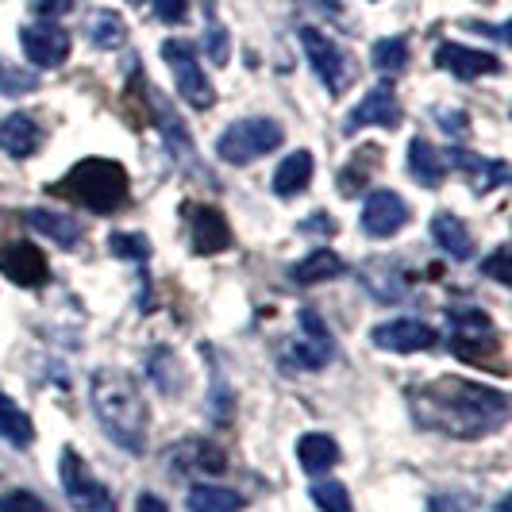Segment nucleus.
I'll use <instances>...</instances> for the list:
<instances>
[{
	"instance_id": "1",
	"label": "nucleus",
	"mask_w": 512,
	"mask_h": 512,
	"mask_svg": "<svg viewBox=\"0 0 512 512\" xmlns=\"http://www.w3.org/2000/svg\"><path fill=\"white\" fill-rule=\"evenodd\" d=\"M409 409L420 428H432L451 439H482L505 428L509 397L501 389L466 382V378H439L412 389Z\"/></svg>"
},
{
	"instance_id": "2",
	"label": "nucleus",
	"mask_w": 512,
	"mask_h": 512,
	"mask_svg": "<svg viewBox=\"0 0 512 512\" xmlns=\"http://www.w3.org/2000/svg\"><path fill=\"white\" fill-rule=\"evenodd\" d=\"M89 389H93V409H97L104 436L116 439L128 455H143L147 451V401L135 378L128 370L104 366L93 374Z\"/></svg>"
},
{
	"instance_id": "3",
	"label": "nucleus",
	"mask_w": 512,
	"mask_h": 512,
	"mask_svg": "<svg viewBox=\"0 0 512 512\" xmlns=\"http://www.w3.org/2000/svg\"><path fill=\"white\" fill-rule=\"evenodd\" d=\"M128 174L120 162L112 158H85L66 174V181H58L51 193L54 197H70L77 205H85L97 216H108L128 201Z\"/></svg>"
},
{
	"instance_id": "4",
	"label": "nucleus",
	"mask_w": 512,
	"mask_h": 512,
	"mask_svg": "<svg viewBox=\"0 0 512 512\" xmlns=\"http://www.w3.org/2000/svg\"><path fill=\"white\" fill-rule=\"evenodd\" d=\"M285 139V131L278 120H266V116H251V120H235L220 131L216 139V154L228 162V166H251L262 154L278 151Z\"/></svg>"
},
{
	"instance_id": "5",
	"label": "nucleus",
	"mask_w": 512,
	"mask_h": 512,
	"mask_svg": "<svg viewBox=\"0 0 512 512\" xmlns=\"http://www.w3.org/2000/svg\"><path fill=\"white\" fill-rule=\"evenodd\" d=\"M451 320V351L459 355L462 362H474V366H493L497 374L505 370V366H497V355H501V339H497V328H493V320L482 316V312H474V308H466V312H451L447 316Z\"/></svg>"
},
{
	"instance_id": "6",
	"label": "nucleus",
	"mask_w": 512,
	"mask_h": 512,
	"mask_svg": "<svg viewBox=\"0 0 512 512\" xmlns=\"http://www.w3.org/2000/svg\"><path fill=\"white\" fill-rule=\"evenodd\" d=\"M162 58H166V66H170V74H174V85H178L181 101L189 104V108H212L216 104V89L208 85L205 70H201V62H197V51L185 43V39H166L162 43Z\"/></svg>"
},
{
	"instance_id": "7",
	"label": "nucleus",
	"mask_w": 512,
	"mask_h": 512,
	"mask_svg": "<svg viewBox=\"0 0 512 512\" xmlns=\"http://www.w3.org/2000/svg\"><path fill=\"white\" fill-rule=\"evenodd\" d=\"M58 478H62V493H66L74 512H116L112 493L104 489V482H97V474L89 470V462L81 459L77 451H62Z\"/></svg>"
},
{
	"instance_id": "8",
	"label": "nucleus",
	"mask_w": 512,
	"mask_h": 512,
	"mask_svg": "<svg viewBox=\"0 0 512 512\" xmlns=\"http://www.w3.org/2000/svg\"><path fill=\"white\" fill-rule=\"evenodd\" d=\"M301 47H305L316 77L328 85V93L339 97V93L351 85V74H355V70H351V58L339 51L324 31H316V27H301Z\"/></svg>"
},
{
	"instance_id": "9",
	"label": "nucleus",
	"mask_w": 512,
	"mask_h": 512,
	"mask_svg": "<svg viewBox=\"0 0 512 512\" xmlns=\"http://www.w3.org/2000/svg\"><path fill=\"white\" fill-rule=\"evenodd\" d=\"M332 355H335V343L332 335H328V324L320 320V312L305 308L301 312V339L285 351L289 366H297V370H320V366L332 362Z\"/></svg>"
},
{
	"instance_id": "10",
	"label": "nucleus",
	"mask_w": 512,
	"mask_h": 512,
	"mask_svg": "<svg viewBox=\"0 0 512 512\" xmlns=\"http://www.w3.org/2000/svg\"><path fill=\"white\" fill-rule=\"evenodd\" d=\"M185 228H189V243L197 255H224L231 247V228L220 208L189 205L185 208Z\"/></svg>"
},
{
	"instance_id": "11",
	"label": "nucleus",
	"mask_w": 512,
	"mask_h": 512,
	"mask_svg": "<svg viewBox=\"0 0 512 512\" xmlns=\"http://www.w3.org/2000/svg\"><path fill=\"white\" fill-rule=\"evenodd\" d=\"M20 47L39 70H58L70 58V35L58 24H24L20 27Z\"/></svg>"
},
{
	"instance_id": "12",
	"label": "nucleus",
	"mask_w": 512,
	"mask_h": 512,
	"mask_svg": "<svg viewBox=\"0 0 512 512\" xmlns=\"http://www.w3.org/2000/svg\"><path fill=\"white\" fill-rule=\"evenodd\" d=\"M405 224H409V205H405L401 193L378 189V193L366 197V205H362V228H366V235L389 239V235H397Z\"/></svg>"
},
{
	"instance_id": "13",
	"label": "nucleus",
	"mask_w": 512,
	"mask_h": 512,
	"mask_svg": "<svg viewBox=\"0 0 512 512\" xmlns=\"http://www.w3.org/2000/svg\"><path fill=\"white\" fill-rule=\"evenodd\" d=\"M436 339V328H428L424 320H389V324H378L370 332V343L382 351H393V355L428 351V347H436Z\"/></svg>"
},
{
	"instance_id": "14",
	"label": "nucleus",
	"mask_w": 512,
	"mask_h": 512,
	"mask_svg": "<svg viewBox=\"0 0 512 512\" xmlns=\"http://www.w3.org/2000/svg\"><path fill=\"white\" fill-rule=\"evenodd\" d=\"M401 124V104H397V93L393 85L382 81L378 89H370L359 101V108L347 116V131L359 128H397Z\"/></svg>"
},
{
	"instance_id": "15",
	"label": "nucleus",
	"mask_w": 512,
	"mask_h": 512,
	"mask_svg": "<svg viewBox=\"0 0 512 512\" xmlns=\"http://www.w3.org/2000/svg\"><path fill=\"white\" fill-rule=\"evenodd\" d=\"M436 66H439V70H447V74H455L459 81H474V77L497 74V70H501L497 54L470 51V47H462V43H439Z\"/></svg>"
},
{
	"instance_id": "16",
	"label": "nucleus",
	"mask_w": 512,
	"mask_h": 512,
	"mask_svg": "<svg viewBox=\"0 0 512 512\" xmlns=\"http://www.w3.org/2000/svg\"><path fill=\"white\" fill-rule=\"evenodd\" d=\"M0 270L4 278L16 285H43L47 282V258L35 243H12L8 251H0Z\"/></svg>"
},
{
	"instance_id": "17",
	"label": "nucleus",
	"mask_w": 512,
	"mask_h": 512,
	"mask_svg": "<svg viewBox=\"0 0 512 512\" xmlns=\"http://www.w3.org/2000/svg\"><path fill=\"white\" fill-rule=\"evenodd\" d=\"M43 147V131L39 124L27 116V112H16L0 124V151L12 154V158H31V154Z\"/></svg>"
},
{
	"instance_id": "18",
	"label": "nucleus",
	"mask_w": 512,
	"mask_h": 512,
	"mask_svg": "<svg viewBox=\"0 0 512 512\" xmlns=\"http://www.w3.org/2000/svg\"><path fill=\"white\" fill-rule=\"evenodd\" d=\"M432 239H436V247L443 255L451 258H470L474 255V239H470V231L462 224L455 212H436V220H432Z\"/></svg>"
},
{
	"instance_id": "19",
	"label": "nucleus",
	"mask_w": 512,
	"mask_h": 512,
	"mask_svg": "<svg viewBox=\"0 0 512 512\" xmlns=\"http://www.w3.org/2000/svg\"><path fill=\"white\" fill-rule=\"evenodd\" d=\"M27 224L39 231V235L54 239L62 251H74L77 243H81V228H77V220L62 216V212H51V208H31V212H27Z\"/></svg>"
},
{
	"instance_id": "20",
	"label": "nucleus",
	"mask_w": 512,
	"mask_h": 512,
	"mask_svg": "<svg viewBox=\"0 0 512 512\" xmlns=\"http://www.w3.org/2000/svg\"><path fill=\"white\" fill-rule=\"evenodd\" d=\"M409 170L412 178H416V185H424V189H439L443 185V158H439V151L428 143V139H412L409 143Z\"/></svg>"
},
{
	"instance_id": "21",
	"label": "nucleus",
	"mask_w": 512,
	"mask_h": 512,
	"mask_svg": "<svg viewBox=\"0 0 512 512\" xmlns=\"http://www.w3.org/2000/svg\"><path fill=\"white\" fill-rule=\"evenodd\" d=\"M297 459H301L308 474H328L339 462V443L332 436H324V432H308L297 443Z\"/></svg>"
},
{
	"instance_id": "22",
	"label": "nucleus",
	"mask_w": 512,
	"mask_h": 512,
	"mask_svg": "<svg viewBox=\"0 0 512 512\" xmlns=\"http://www.w3.org/2000/svg\"><path fill=\"white\" fill-rule=\"evenodd\" d=\"M308 181H312V154L293 151L282 166L274 170V193H278V197H297V193L308 189Z\"/></svg>"
},
{
	"instance_id": "23",
	"label": "nucleus",
	"mask_w": 512,
	"mask_h": 512,
	"mask_svg": "<svg viewBox=\"0 0 512 512\" xmlns=\"http://www.w3.org/2000/svg\"><path fill=\"white\" fill-rule=\"evenodd\" d=\"M89 39H93L97 51H116V47H124V43H128V24H124V16L112 12V8L93 12V20H89Z\"/></svg>"
},
{
	"instance_id": "24",
	"label": "nucleus",
	"mask_w": 512,
	"mask_h": 512,
	"mask_svg": "<svg viewBox=\"0 0 512 512\" xmlns=\"http://www.w3.org/2000/svg\"><path fill=\"white\" fill-rule=\"evenodd\" d=\"M343 274V258L335 251H312L305 262L293 266V282L297 285H320V282H332Z\"/></svg>"
},
{
	"instance_id": "25",
	"label": "nucleus",
	"mask_w": 512,
	"mask_h": 512,
	"mask_svg": "<svg viewBox=\"0 0 512 512\" xmlns=\"http://www.w3.org/2000/svg\"><path fill=\"white\" fill-rule=\"evenodd\" d=\"M185 505H189V512H243V505H247V501H243L235 489L197 486V489H189Z\"/></svg>"
},
{
	"instance_id": "26",
	"label": "nucleus",
	"mask_w": 512,
	"mask_h": 512,
	"mask_svg": "<svg viewBox=\"0 0 512 512\" xmlns=\"http://www.w3.org/2000/svg\"><path fill=\"white\" fill-rule=\"evenodd\" d=\"M0 436L8 439L12 447H27L35 439V428H31V416H27L16 401H8L0 393Z\"/></svg>"
},
{
	"instance_id": "27",
	"label": "nucleus",
	"mask_w": 512,
	"mask_h": 512,
	"mask_svg": "<svg viewBox=\"0 0 512 512\" xmlns=\"http://www.w3.org/2000/svg\"><path fill=\"white\" fill-rule=\"evenodd\" d=\"M374 66L382 70V74H401L405 66H409V39L405 35H393V39H378L374 43Z\"/></svg>"
},
{
	"instance_id": "28",
	"label": "nucleus",
	"mask_w": 512,
	"mask_h": 512,
	"mask_svg": "<svg viewBox=\"0 0 512 512\" xmlns=\"http://www.w3.org/2000/svg\"><path fill=\"white\" fill-rule=\"evenodd\" d=\"M312 501L324 512H355L351 509V493L343 489V482H332V478L312 482Z\"/></svg>"
},
{
	"instance_id": "29",
	"label": "nucleus",
	"mask_w": 512,
	"mask_h": 512,
	"mask_svg": "<svg viewBox=\"0 0 512 512\" xmlns=\"http://www.w3.org/2000/svg\"><path fill=\"white\" fill-rule=\"evenodd\" d=\"M108 251L116 258H131V262H147L151 258V243L135 231H112L108 235Z\"/></svg>"
},
{
	"instance_id": "30",
	"label": "nucleus",
	"mask_w": 512,
	"mask_h": 512,
	"mask_svg": "<svg viewBox=\"0 0 512 512\" xmlns=\"http://www.w3.org/2000/svg\"><path fill=\"white\" fill-rule=\"evenodd\" d=\"M35 89H39V77L20 70V66H8L0 58V97H27Z\"/></svg>"
},
{
	"instance_id": "31",
	"label": "nucleus",
	"mask_w": 512,
	"mask_h": 512,
	"mask_svg": "<svg viewBox=\"0 0 512 512\" xmlns=\"http://www.w3.org/2000/svg\"><path fill=\"white\" fill-rule=\"evenodd\" d=\"M189 447H193V466H197V470H212V474H220V470L228 466L224 451H220V447H212V443H201V439H193Z\"/></svg>"
},
{
	"instance_id": "32",
	"label": "nucleus",
	"mask_w": 512,
	"mask_h": 512,
	"mask_svg": "<svg viewBox=\"0 0 512 512\" xmlns=\"http://www.w3.org/2000/svg\"><path fill=\"white\" fill-rule=\"evenodd\" d=\"M205 51H208V58L216 62V66H224L228 62V31L220 27V20L216 16H208V39H205Z\"/></svg>"
},
{
	"instance_id": "33",
	"label": "nucleus",
	"mask_w": 512,
	"mask_h": 512,
	"mask_svg": "<svg viewBox=\"0 0 512 512\" xmlns=\"http://www.w3.org/2000/svg\"><path fill=\"white\" fill-rule=\"evenodd\" d=\"M0 512H47V505L27 489H12L0 497Z\"/></svg>"
},
{
	"instance_id": "34",
	"label": "nucleus",
	"mask_w": 512,
	"mask_h": 512,
	"mask_svg": "<svg viewBox=\"0 0 512 512\" xmlns=\"http://www.w3.org/2000/svg\"><path fill=\"white\" fill-rule=\"evenodd\" d=\"M436 124L447 135H455V139L470 135V120H466V112H459V108H436Z\"/></svg>"
},
{
	"instance_id": "35",
	"label": "nucleus",
	"mask_w": 512,
	"mask_h": 512,
	"mask_svg": "<svg viewBox=\"0 0 512 512\" xmlns=\"http://www.w3.org/2000/svg\"><path fill=\"white\" fill-rule=\"evenodd\" d=\"M482 270H486L493 282H501V285H509L512 282V270H509V247H497L493 255L482 262Z\"/></svg>"
},
{
	"instance_id": "36",
	"label": "nucleus",
	"mask_w": 512,
	"mask_h": 512,
	"mask_svg": "<svg viewBox=\"0 0 512 512\" xmlns=\"http://www.w3.org/2000/svg\"><path fill=\"white\" fill-rule=\"evenodd\" d=\"M189 12V0H154V16L162 24H181Z\"/></svg>"
},
{
	"instance_id": "37",
	"label": "nucleus",
	"mask_w": 512,
	"mask_h": 512,
	"mask_svg": "<svg viewBox=\"0 0 512 512\" xmlns=\"http://www.w3.org/2000/svg\"><path fill=\"white\" fill-rule=\"evenodd\" d=\"M27 4H31V12L43 16V20H58V16H66V12L74 8V0H27Z\"/></svg>"
},
{
	"instance_id": "38",
	"label": "nucleus",
	"mask_w": 512,
	"mask_h": 512,
	"mask_svg": "<svg viewBox=\"0 0 512 512\" xmlns=\"http://www.w3.org/2000/svg\"><path fill=\"white\" fill-rule=\"evenodd\" d=\"M478 174H486V178L478 181V189L489 193L493 185H505V181H509V166H505V162H482V170H478Z\"/></svg>"
},
{
	"instance_id": "39",
	"label": "nucleus",
	"mask_w": 512,
	"mask_h": 512,
	"mask_svg": "<svg viewBox=\"0 0 512 512\" xmlns=\"http://www.w3.org/2000/svg\"><path fill=\"white\" fill-rule=\"evenodd\" d=\"M301 8H308V12H316V16H332V20H347V12H343V0H297Z\"/></svg>"
},
{
	"instance_id": "40",
	"label": "nucleus",
	"mask_w": 512,
	"mask_h": 512,
	"mask_svg": "<svg viewBox=\"0 0 512 512\" xmlns=\"http://www.w3.org/2000/svg\"><path fill=\"white\" fill-rule=\"evenodd\" d=\"M135 512H170V509H166V501H162V497H154V493H143V497L135 501Z\"/></svg>"
}]
</instances>
